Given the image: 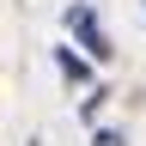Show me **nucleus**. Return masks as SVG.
Here are the masks:
<instances>
[{
  "mask_svg": "<svg viewBox=\"0 0 146 146\" xmlns=\"http://www.w3.org/2000/svg\"><path fill=\"white\" fill-rule=\"evenodd\" d=\"M67 25L79 31V43H85V55H91V61H110V43H104V31H98V18H91L85 6H73V12H67Z\"/></svg>",
  "mask_w": 146,
  "mask_h": 146,
  "instance_id": "f257e3e1",
  "label": "nucleus"
}]
</instances>
